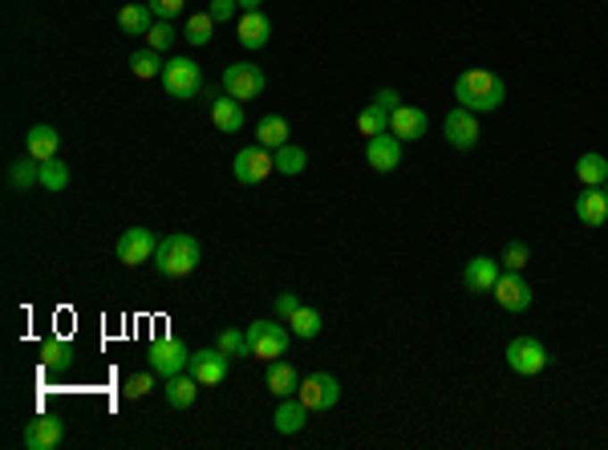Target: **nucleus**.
I'll use <instances>...</instances> for the list:
<instances>
[{"instance_id": "25", "label": "nucleus", "mask_w": 608, "mask_h": 450, "mask_svg": "<svg viewBox=\"0 0 608 450\" xmlns=\"http://www.w3.org/2000/svg\"><path fill=\"white\" fill-rule=\"evenodd\" d=\"M118 29L130 37H146L150 29H154V12H150V4H126V9H118Z\"/></svg>"}, {"instance_id": "9", "label": "nucleus", "mask_w": 608, "mask_h": 450, "mask_svg": "<svg viewBox=\"0 0 608 450\" xmlns=\"http://www.w3.org/2000/svg\"><path fill=\"white\" fill-rule=\"evenodd\" d=\"M264 86H268L264 73H260L252 62H236V65H228V70H223V94L239 97V102L260 97V94H264Z\"/></svg>"}, {"instance_id": "35", "label": "nucleus", "mask_w": 608, "mask_h": 450, "mask_svg": "<svg viewBox=\"0 0 608 450\" xmlns=\"http://www.w3.org/2000/svg\"><path fill=\"white\" fill-rule=\"evenodd\" d=\"M215 33V21L212 12H199V17H187V41L191 45H207Z\"/></svg>"}, {"instance_id": "18", "label": "nucleus", "mask_w": 608, "mask_h": 450, "mask_svg": "<svg viewBox=\"0 0 608 450\" xmlns=\"http://www.w3.org/2000/svg\"><path fill=\"white\" fill-rule=\"evenodd\" d=\"M212 122H215V130L220 134H236V130H244V102L239 97H231V94H215V102H212Z\"/></svg>"}, {"instance_id": "1", "label": "nucleus", "mask_w": 608, "mask_h": 450, "mask_svg": "<svg viewBox=\"0 0 608 450\" xmlns=\"http://www.w3.org/2000/svg\"><path fill=\"white\" fill-rule=\"evenodd\" d=\"M454 97H459V106L471 110V114H491V110L503 106V97H507V81L491 70H467L454 78Z\"/></svg>"}, {"instance_id": "11", "label": "nucleus", "mask_w": 608, "mask_h": 450, "mask_svg": "<svg viewBox=\"0 0 608 450\" xmlns=\"http://www.w3.org/2000/svg\"><path fill=\"white\" fill-rule=\"evenodd\" d=\"M187 373H195L199 386H220L228 378V354H223L220 345L215 349H195L191 362H187Z\"/></svg>"}, {"instance_id": "31", "label": "nucleus", "mask_w": 608, "mask_h": 450, "mask_svg": "<svg viewBox=\"0 0 608 450\" xmlns=\"http://www.w3.org/2000/svg\"><path fill=\"white\" fill-rule=\"evenodd\" d=\"M272 154H276V171H280V175H300V171L309 167V154H304V146H292V142L276 146Z\"/></svg>"}, {"instance_id": "26", "label": "nucleus", "mask_w": 608, "mask_h": 450, "mask_svg": "<svg viewBox=\"0 0 608 450\" xmlns=\"http://www.w3.org/2000/svg\"><path fill=\"white\" fill-rule=\"evenodd\" d=\"M288 134H292V126H288V118H280V114H264L256 122V142H264L268 150L284 146V142H288Z\"/></svg>"}, {"instance_id": "36", "label": "nucleus", "mask_w": 608, "mask_h": 450, "mask_svg": "<svg viewBox=\"0 0 608 450\" xmlns=\"http://www.w3.org/2000/svg\"><path fill=\"white\" fill-rule=\"evenodd\" d=\"M220 349H223L228 357H252L247 333H239V329H223V333H220Z\"/></svg>"}, {"instance_id": "13", "label": "nucleus", "mask_w": 608, "mask_h": 450, "mask_svg": "<svg viewBox=\"0 0 608 450\" xmlns=\"http://www.w3.org/2000/svg\"><path fill=\"white\" fill-rule=\"evenodd\" d=\"M365 159H370V167L381 171V175L397 171V162H402V138H397L394 130L373 134V138L365 142Z\"/></svg>"}, {"instance_id": "15", "label": "nucleus", "mask_w": 608, "mask_h": 450, "mask_svg": "<svg viewBox=\"0 0 608 450\" xmlns=\"http://www.w3.org/2000/svg\"><path fill=\"white\" fill-rule=\"evenodd\" d=\"M65 438V426L57 422L54 414H37L33 422L25 426V446L29 450H57Z\"/></svg>"}, {"instance_id": "30", "label": "nucleus", "mask_w": 608, "mask_h": 450, "mask_svg": "<svg viewBox=\"0 0 608 450\" xmlns=\"http://www.w3.org/2000/svg\"><path fill=\"white\" fill-rule=\"evenodd\" d=\"M130 70L134 78H162V70H167V62H162L159 49H138V54H130Z\"/></svg>"}, {"instance_id": "22", "label": "nucleus", "mask_w": 608, "mask_h": 450, "mask_svg": "<svg viewBox=\"0 0 608 450\" xmlns=\"http://www.w3.org/2000/svg\"><path fill=\"white\" fill-rule=\"evenodd\" d=\"M268 37H272V21H268L260 9L239 17V45H244V49H264Z\"/></svg>"}, {"instance_id": "20", "label": "nucleus", "mask_w": 608, "mask_h": 450, "mask_svg": "<svg viewBox=\"0 0 608 450\" xmlns=\"http://www.w3.org/2000/svg\"><path fill=\"white\" fill-rule=\"evenodd\" d=\"M25 150L33 154L37 162H49V159H57V150H62V130L57 126H33L29 130V138H25Z\"/></svg>"}, {"instance_id": "27", "label": "nucleus", "mask_w": 608, "mask_h": 450, "mask_svg": "<svg viewBox=\"0 0 608 450\" xmlns=\"http://www.w3.org/2000/svg\"><path fill=\"white\" fill-rule=\"evenodd\" d=\"M576 179H580L584 187H604L608 183V159L596 154V150H592V154H580V159H576Z\"/></svg>"}, {"instance_id": "16", "label": "nucleus", "mask_w": 608, "mask_h": 450, "mask_svg": "<svg viewBox=\"0 0 608 450\" xmlns=\"http://www.w3.org/2000/svg\"><path fill=\"white\" fill-rule=\"evenodd\" d=\"M576 220H580L584 228H600V223L608 220V191L604 187H584V191L576 195Z\"/></svg>"}, {"instance_id": "8", "label": "nucleus", "mask_w": 608, "mask_h": 450, "mask_svg": "<svg viewBox=\"0 0 608 450\" xmlns=\"http://www.w3.org/2000/svg\"><path fill=\"white\" fill-rule=\"evenodd\" d=\"M296 397L309 410H317V414H321V410H333L337 402H341V381H337L333 373H312V378L300 381Z\"/></svg>"}, {"instance_id": "2", "label": "nucleus", "mask_w": 608, "mask_h": 450, "mask_svg": "<svg viewBox=\"0 0 608 450\" xmlns=\"http://www.w3.org/2000/svg\"><path fill=\"white\" fill-rule=\"evenodd\" d=\"M199 239L187 236V231H175V236L159 239V252H154V268H159L162 276H171V280H179V276H191L195 268H199Z\"/></svg>"}, {"instance_id": "41", "label": "nucleus", "mask_w": 608, "mask_h": 450, "mask_svg": "<svg viewBox=\"0 0 608 450\" xmlns=\"http://www.w3.org/2000/svg\"><path fill=\"white\" fill-rule=\"evenodd\" d=\"M236 9H239V0H212V4H207V12H212L215 25L231 21V17H236Z\"/></svg>"}, {"instance_id": "32", "label": "nucleus", "mask_w": 608, "mask_h": 450, "mask_svg": "<svg viewBox=\"0 0 608 450\" xmlns=\"http://www.w3.org/2000/svg\"><path fill=\"white\" fill-rule=\"evenodd\" d=\"M357 130H362L365 138H373V134H386V130H389V110H381L378 102H373V106H365L362 114H357Z\"/></svg>"}, {"instance_id": "43", "label": "nucleus", "mask_w": 608, "mask_h": 450, "mask_svg": "<svg viewBox=\"0 0 608 450\" xmlns=\"http://www.w3.org/2000/svg\"><path fill=\"white\" fill-rule=\"evenodd\" d=\"M373 102H378L381 110H389V114H394V110L402 106V97H397V89H378V94H373Z\"/></svg>"}, {"instance_id": "3", "label": "nucleus", "mask_w": 608, "mask_h": 450, "mask_svg": "<svg viewBox=\"0 0 608 450\" xmlns=\"http://www.w3.org/2000/svg\"><path fill=\"white\" fill-rule=\"evenodd\" d=\"M244 333H247V345H252V357H260V362H280L292 341L288 321L284 325H276V321H252Z\"/></svg>"}, {"instance_id": "33", "label": "nucleus", "mask_w": 608, "mask_h": 450, "mask_svg": "<svg viewBox=\"0 0 608 450\" xmlns=\"http://www.w3.org/2000/svg\"><path fill=\"white\" fill-rule=\"evenodd\" d=\"M288 329H292V337H304V341H312V337L321 333V312H317V309H304V304H300V309L292 312Z\"/></svg>"}, {"instance_id": "10", "label": "nucleus", "mask_w": 608, "mask_h": 450, "mask_svg": "<svg viewBox=\"0 0 608 450\" xmlns=\"http://www.w3.org/2000/svg\"><path fill=\"white\" fill-rule=\"evenodd\" d=\"M114 252H118V260L122 264H146V260H154V252H159V239L150 236L146 228H126L122 236H118V244H114Z\"/></svg>"}, {"instance_id": "23", "label": "nucleus", "mask_w": 608, "mask_h": 450, "mask_svg": "<svg viewBox=\"0 0 608 450\" xmlns=\"http://www.w3.org/2000/svg\"><path fill=\"white\" fill-rule=\"evenodd\" d=\"M37 357H41V370H49V373H65V370L73 365V345L65 341V337H49V341H41Z\"/></svg>"}, {"instance_id": "7", "label": "nucleus", "mask_w": 608, "mask_h": 450, "mask_svg": "<svg viewBox=\"0 0 608 450\" xmlns=\"http://www.w3.org/2000/svg\"><path fill=\"white\" fill-rule=\"evenodd\" d=\"M272 171H276V154L264 146V142H252V146H244V150L236 154V179H239L244 187L264 183Z\"/></svg>"}, {"instance_id": "44", "label": "nucleus", "mask_w": 608, "mask_h": 450, "mask_svg": "<svg viewBox=\"0 0 608 450\" xmlns=\"http://www.w3.org/2000/svg\"><path fill=\"white\" fill-rule=\"evenodd\" d=\"M260 4H264V0H239V9H244V12H256Z\"/></svg>"}, {"instance_id": "21", "label": "nucleus", "mask_w": 608, "mask_h": 450, "mask_svg": "<svg viewBox=\"0 0 608 450\" xmlns=\"http://www.w3.org/2000/svg\"><path fill=\"white\" fill-rule=\"evenodd\" d=\"M309 414H312V410L304 406V402H300L296 394H292V397H280V410H276V418H272L276 434H296V430H304Z\"/></svg>"}, {"instance_id": "45", "label": "nucleus", "mask_w": 608, "mask_h": 450, "mask_svg": "<svg viewBox=\"0 0 608 450\" xmlns=\"http://www.w3.org/2000/svg\"><path fill=\"white\" fill-rule=\"evenodd\" d=\"M604 191H608V183H604Z\"/></svg>"}, {"instance_id": "5", "label": "nucleus", "mask_w": 608, "mask_h": 450, "mask_svg": "<svg viewBox=\"0 0 608 450\" xmlns=\"http://www.w3.org/2000/svg\"><path fill=\"white\" fill-rule=\"evenodd\" d=\"M162 89H167L171 97H179V102L195 97V94L203 89V70H199V62H191V57H171L167 70H162Z\"/></svg>"}, {"instance_id": "38", "label": "nucleus", "mask_w": 608, "mask_h": 450, "mask_svg": "<svg viewBox=\"0 0 608 450\" xmlns=\"http://www.w3.org/2000/svg\"><path fill=\"white\" fill-rule=\"evenodd\" d=\"M154 378H159V373H154V370H146V373H134V378L122 386V394H126V397H146L150 389H154Z\"/></svg>"}, {"instance_id": "37", "label": "nucleus", "mask_w": 608, "mask_h": 450, "mask_svg": "<svg viewBox=\"0 0 608 450\" xmlns=\"http://www.w3.org/2000/svg\"><path fill=\"white\" fill-rule=\"evenodd\" d=\"M175 37H179V33L171 29V21H154V29L146 33V45L162 54V49H171V45H175Z\"/></svg>"}, {"instance_id": "14", "label": "nucleus", "mask_w": 608, "mask_h": 450, "mask_svg": "<svg viewBox=\"0 0 608 450\" xmlns=\"http://www.w3.org/2000/svg\"><path fill=\"white\" fill-rule=\"evenodd\" d=\"M446 142L454 150H475L479 146V114H471V110H450L446 114Z\"/></svg>"}, {"instance_id": "12", "label": "nucleus", "mask_w": 608, "mask_h": 450, "mask_svg": "<svg viewBox=\"0 0 608 450\" xmlns=\"http://www.w3.org/2000/svg\"><path fill=\"white\" fill-rule=\"evenodd\" d=\"M531 296H536V292H531V284L523 280L520 272H512V268H507V272H503L499 280H495V300H499V304H503L507 312L531 309Z\"/></svg>"}, {"instance_id": "40", "label": "nucleus", "mask_w": 608, "mask_h": 450, "mask_svg": "<svg viewBox=\"0 0 608 450\" xmlns=\"http://www.w3.org/2000/svg\"><path fill=\"white\" fill-rule=\"evenodd\" d=\"M146 4H150V12H154L159 21H171V17H179V12H183L187 0H146Z\"/></svg>"}, {"instance_id": "17", "label": "nucleus", "mask_w": 608, "mask_h": 450, "mask_svg": "<svg viewBox=\"0 0 608 450\" xmlns=\"http://www.w3.org/2000/svg\"><path fill=\"white\" fill-rule=\"evenodd\" d=\"M503 276L499 260L491 256H475L467 268H462V284H467V292H495V280Z\"/></svg>"}, {"instance_id": "19", "label": "nucleus", "mask_w": 608, "mask_h": 450, "mask_svg": "<svg viewBox=\"0 0 608 450\" xmlns=\"http://www.w3.org/2000/svg\"><path fill=\"white\" fill-rule=\"evenodd\" d=\"M389 130H394L402 142H418L426 134V110L405 106V102H402V106L389 114Z\"/></svg>"}, {"instance_id": "29", "label": "nucleus", "mask_w": 608, "mask_h": 450, "mask_svg": "<svg viewBox=\"0 0 608 450\" xmlns=\"http://www.w3.org/2000/svg\"><path fill=\"white\" fill-rule=\"evenodd\" d=\"M9 187H17V191H29V187H41V162L29 154V159H17L9 167Z\"/></svg>"}, {"instance_id": "6", "label": "nucleus", "mask_w": 608, "mask_h": 450, "mask_svg": "<svg viewBox=\"0 0 608 450\" xmlns=\"http://www.w3.org/2000/svg\"><path fill=\"white\" fill-rule=\"evenodd\" d=\"M146 362L150 370L159 373V378H175V373L187 370V362H191V354H187V345L175 341V337H154L146 349Z\"/></svg>"}, {"instance_id": "42", "label": "nucleus", "mask_w": 608, "mask_h": 450, "mask_svg": "<svg viewBox=\"0 0 608 450\" xmlns=\"http://www.w3.org/2000/svg\"><path fill=\"white\" fill-rule=\"evenodd\" d=\"M300 309V296L296 292H280V296H276V312H280L284 321H292V312Z\"/></svg>"}, {"instance_id": "24", "label": "nucleus", "mask_w": 608, "mask_h": 450, "mask_svg": "<svg viewBox=\"0 0 608 450\" xmlns=\"http://www.w3.org/2000/svg\"><path fill=\"white\" fill-rule=\"evenodd\" d=\"M195 397H199V378L195 373H175V378H167V406L175 410H191Z\"/></svg>"}, {"instance_id": "39", "label": "nucleus", "mask_w": 608, "mask_h": 450, "mask_svg": "<svg viewBox=\"0 0 608 450\" xmlns=\"http://www.w3.org/2000/svg\"><path fill=\"white\" fill-rule=\"evenodd\" d=\"M503 264L512 268V272H520V268L528 264V244H523V239H512V244L503 247Z\"/></svg>"}, {"instance_id": "4", "label": "nucleus", "mask_w": 608, "mask_h": 450, "mask_svg": "<svg viewBox=\"0 0 608 450\" xmlns=\"http://www.w3.org/2000/svg\"><path fill=\"white\" fill-rule=\"evenodd\" d=\"M507 365L520 378H536V373H544L552 365V357H547L544 341H536V337H512L507 341Z\"/></svg>"}, {"instance_id": "34", "label": "nucleus", "mask_w": 608, "mask_h": 450, "mask_svg": "<svg viewBox=\"0 0 608 450\" xmlns=\"http://www.w3.org/2000/svg\"><path fill=\"white\" fill-rule=\"evenodd\" d=\"M41 187L45 191H65L70 187V167H65L62 159H49V162H41Z\"/></svg>"}, {"instance_id": "28", "label": "nucleus", "mask_w": 608, "mask_h": 450, "mask_svg": "<svg viewBox=\"0 0 608 450\" xmlns=\"http://www.w3.org/2000/svg\"><path fill=\"white\" fill-rule=\"evenodd\" d=\"M268 389H272L276 397H292L300 389L296 370H292L288 362H268Z\"/></svg>"}]
</instances>
